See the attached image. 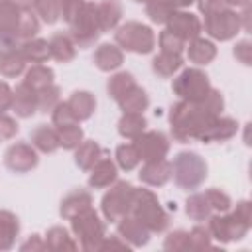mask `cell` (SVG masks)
<instances>
[{
  "label": "cell",
  "instance_id": "obj_1",
  "mask_svg": "<svg viewBox=\"0 0 252 252\" xmlns=\"http://www.w3.org/2000/svg\"><path fill=\"white\" fill-rule=\"evenodd\" d=\"M220 116V114H219ZM217 118V114L209 112L201 102L179 100L169 108V126L175 142L199 140L201 134L209 128V124Z\"/></svg>",
  "mask_w": 252,
  "mask_h": 252
},
{
  "label": "cell",
  "instance_id": "obj_2",
  "mask_svg": "<svg viewBox=\"0 0 252 252\" xmlns=\"http://www.w3.org/2000/svg\"><path fill=\"white\" fill-rule=\"evenodd\" d=\"M207 220H209L207 228L211 232V238H215L222 244L232 242V240H242L252 226V203L246 199L238 201L230 213L228 211L213 213Z\"/></svg>",
  "mask_w": 252,
  "mask_h": 252
},
{
  "label": "cell",
  "instance_id": "obj_3",
  "mask_svg": "<svg viewBox=\"0 0 252 252\" xmlns=\"http://www.w3.org/2000/svg\"><path fill=\"white\" fill-rule=\"evenodd\" d=\"M130 215L136 217L150 232H163L169 226V213L161 207L158 195L152 189L136 187Z\"/></svg>",
  "mask_w": 252,
  "mask_h": 252
},
{
  "label": "cell",
  "instance_id": "obj_4",
  "mask_svg": "<svg viewBox=\"0 0 252 252\" xmlns=\"http://www.w3.org/2000/svg\"><path fill=\"white\" fill-rule=\"evenodd\" d=\"M171 177L179 189L195 191L207 179V161L197 152H179L171 161Z\"/></svg>",
  "mask_w": 252,
  "mask_h": 252
},
{
  "label": "cell",
  "instance_id": "obj_5",
  "mask_svg": "<svg viewBox=\"0 0 252 252\" xmlns=\"http://www.w3.org/2000/svg\"><path fill=\"white\" fill-rule=\"evenodd\" d=\"M114 43L122 51L146 55L152 53L156 47V33L150 26L136 20H128L114 30Z\"/></svg>",
  "mask_w": 252,
  "mask_h": 252
},
{
  "label": "cell",
  "instance_id": "obj_6",
  "mask_svg": "<svg viewBox=\"0 0 252 252\" xmlns=\"http://www.w3.org/2000/svg\"><path fill=\"white\" fill-rule=\"evenodd\" d=\"M71 230L77 236L79 246L87 252H98L100 242L106 236V224L93 207L71 219Z\"/></svg>",
  "mask_w": 252,
  "mask_h": 252
},
{
  "label": "cell",
  "instance_id": "obj_7",
  "mask_svg": "<svg viewBox=\"0 0 252 252\" xmlns=\"http://www.w3.org/2000/svg\"><path fill=\"white\" fill-rule=\"evenodd\" d=\"M69 35L73 37L77 47H91L96 43V39L100 37L102 30L98 24V16H96V4L85 0L83 6L77 10V14L73 16V20L69 22Z\"/></svg>",
  "mask_w": 252,
  "mask_h": 252
},
{
  "label": "cell",
  "instance_id": "obj_8",
  "mask_svg": "<svg viewBox=\"0 0 252 252\" xmlns=\"http://www.w3.org/2000/svg\"><path fill=\"white\" fill-rule=\"evenodd\" d=\"M134 191H136V187L130 181L116 179L110 185V189L102 195V201H100V211H102L104 219L110 222H116L122 217L130 215L132 203H134Z\"/></svg>",
  "mask_w": 252,
  "mask_h": 252
},
{
  "label": "cell",
  "instance_id": "obj_9",
  "mask_svg": "<svg viewBox=\"0 0 252 252\" xmlns=\"http://www.w3.org/2000/svg\"><path fill=\"white\" fill-rule=\"evenodd\" d=\"M173 94L179 96V100L187 102H201L207 93L211 91V81L205 71L199 67H187L173 79Z\"/></svg>",
  "mask_w": 252,
  "mask_h": 252
},
{
  "label": "cell",
  "instance_id": "obj_10",
  "mask_svg": "<svg viewBox=\"0 0 252 252\" xmlns=\"http://www.w3.org/2000/svg\"><path fill=\"white\" fill-rule=\"evenodd\" d=\"M205 33L217 41H230L232 37H236V33L242 30L240 24V14L234 8H220L209 16H205Z\"/></svg>",
  "mask_w": 252,
  "mask_h": 252
},
{
  "label": "cell",
  "instance_id": "obj_11",
  "mask_svg": "<svg viewBox=\"0 0 252 252\" xmlns=\"http://www.w3.org/2000/svg\"><path fill=\"white\" fill-rule=\"evenodd\" d=\"M134 146L138 150L140 161H156L163 159L169 152V138L159 130H144L136 140Z\"/></svg>",
  "mask_w": 252,
  "mask_h": 252
},
{
  "label": "cell",
  "instance_id": "obj_12",
  "mask_svg": "<svg viewBox=\"0 0 252 252\" xmlns=\"http://www.w3.org/2000/svg\"><path fill=\"white\" fill-rule=\"evenodd\" d=\"M4 163L14 173H28L37 167V150L28 142H16L4 152Z\"/></svg>",
  "mask_w": 252,
  "mask_h": 252
},
{
  "label": "cell",
  "instance_id": "obj_13",
  "mask_svg": "<svg viewBox=\"0 0 252 252\" xmlns=\"http://www.w3.org/2000/svg\"><path fill=\"white\" fill-rule=\"evenodd\" d=\"M165 30H169L171 33H175L177 37H181L187 43V41L201 35L203 24H201L197 14L187 12V10H175L169 16V20L165 22Z\"/></svg>",
  "mask_w": 252,
  "mask_h": 252
},
{
  "label": "cell",
  "instance_id": "obj_14",
  "mask_svg": "<svg viewBox=\"0 0 252 252\" xmlns=\"http://www.w3.org/2000/svg\"><path fill=\"white\" fill-rule=\"evenodd\" d=\"M116 230H118V236H122L132 248H140V246H146L148 240H150V230L132 215H126L122 217L120 220H116Z\"/></svg>",
  "mask_w": 252,
  "mask_h": 252
},
{
  "label": "cell",
  "instance_id": "obj_15",
  "mask_svg": "<svg viewBox=\"0 0 252 252\" xmlns=\"http://www.w3.org/2000/svg\"><path fill=\"white\" fill-rule=\"evenodd\" d=\"M12 110L20 118H32L37 112V91H33L24 81L16 85L14 98H12Z\"/></svg>",
  "mask_w": 252,
  "mask_h": 252
},
{
  "label": "cell",
  "instance_id": "obj_16",
  "mask_svg": "<svg viewBox=\"0 0 252 252\" xmlns=\"http://www.w3.org/2000/svg\"><path fill=\"white\" fill-rule=\"evenodd\" d=\"M89 171V185L93 189H106L118 179V165L106 156H102Z\"/></svg>",
  "mask_w": 252,
  "mask_h": 252
},
{
  "label": "cell",
  "instance_id": "obj_17",
  "mask_svg": "<svg viewBox=\"0 0 252 252\" xmlns=\"http://www.w3.org/2000/svg\"><path fill=\"white\" fill-rule=\"evenodd\" d=\"M138 177L150 187H161L171 179V161H167L165 158L156 161H144Z\"/></svg>",
  "mask_w": 252,
  "mask_h": 252
},
{
  "label": "cell",
  "instance_id": "obj_18",
  "mask_svg": "<svg viewBox=\"0 0 252 252\" xmlns=\"http://www.w3.org/2000/svg\"><path fill=\"white\" fill-rule=\"evenodd\" d=\"M238 132V122L230 116H217L209 128L201 134V142L203 144H209V142H226L230 138H234Z\"/></svg>",
  "mask_w": 252,
  "mask_h": 252
},
{
  "label": "cell",
  "instance_id": "obj_19",
  "mask_svg": "<svg viewBox=\"0 0 252 252\" xmlns=\"http://www.w3.org/2000/svg\"><path fill=\"white\" fill-rule=\"evenodd\" d=\"M93 207V195L87 189H73L71 193H67L61 199L59 205V215L65 220H71L73 217H77L79 213H83L85 209Z\"/></svg>",
  "mask_w": 252,
  "mask_h": 252
},
{
  "label": "cell",
  "instance_id": "obj_20",
  "mask_svg": "<svg viewBox=\"0 0 252 252\" xmlns=\"http://www.w3.org/2000/svg\"><path fill=\"white\" fill-rule=\"evenodd\" d=\"M93 61H94V65L100 71L110 73V71H116V69L122 67V63H124V51L116 43H100L94 49Z\"/></svg>",
  "mask_w": 252,
  "mask_h": 252
},
{
  "label": "cell",
  "instance_id": "obj_21",
  "mask_svg": "<svg viewBox=\"0 0 252 252\" xmlns=\"http://www.w3.org/2000/svg\"><path fill=\"white\" fill-rule=\"evenodd\" d=\"M185 49H187V59L195 65H209L215 57H217V45L207 39V37H195L191 41L185 43Z\"/></svg>",
  "mask_w": 252,
  "mask_h": 252
},
{
  "label": "cell",
  "instance_id": "obj_22",
  "mask_svg": "<svg viewBox=\"0 0 252 252\" xmlns=\"http://www.w3.org/2000/svg\"><path fill=\"white\" fill-rule=\"evenodd\" d=\"M47 43H49V53H51V57H53L55 61H59V63H69V61H73L75 55H77V45H75V41H73V37H71L69 33L57 32V33H53V35L47 39Z\"/></svg>",
  "mask_w": 252,
  "mask_h": 252
},
{
  "label": "cell",
  "instance_id": "obj_23",
  "mask_svg": "<svg viewBox=\"0 0 252 252\" xmlns=\"http://www.w3.org/2000/svg\"><path fill=\"white\" fill-rule=\"evenodd\" d=\"M102 156H106V150L94 140H83L75 148V163L83 171H89Z\"/></svg>",
  "mask_w": 252,
  "mask_h": 252
},
{
  "label": "cell",
  "instance_id": "obj_24",
  "mask_svg": "<svg viewBox=\"0 0 252 252\" xmlns=\"http://www.w3.org/2000/svg\"><path fill=\"white\" fill-rule=\"evenodd\" d=\"M96 16H98V24H100L102 33L112 32L120 26V20L124 16L122 4L118 0H102L96 4Z\"/></svg>",
  "mask_w": 252,
  "mask_h": 252
},
{
  "label": "cell",
  "instance_id": "obj_25",
  "mask_svg": "<svg viewBox=\"0 0 252 252\" xmlns=\"http://www.w3.org/2000/svg\"><path fill=\"white\" fill-rule=\"evenodd\" d=\"M67 104H69V108L73 110V114H75V118L79 122L89 120L96 110V98L89 91H75L67 98Z\"/></svg>",
  "mask_w": 252,
  "mask_h": 252
},
{
  "label": "cell",
  "instance_id": "obj_26",
  "mask_svg": "<svg viewBox=\"0 0 252 252\" xmlns=\"http://www.w3.org/2000/svg\"><path fill=\"white\" fill-rule=\"evenodd\" d=\"M30 142L41 154H53L59 148L57 130L55 126H47V124H39L37 128H33L30 134Z\"/></svg>",
  "mask_w": 252,
  "mask_h": 252
},
{
  "label": "cell",
  "instance_id": "obj_27",
  "mask_svg": "<svg viewBox=\"0 0 252 252\" xmlns=\"http://www.w3.org/2000/svg\"><path fill=\"white\" fill-rule=\"evenodd\" d=\"M20 234V219L6 209H0V250H10Z\"/></svg>",
  "mask_w": 252,
  "mask_h": 252
},
{
  "label": "cell",
  "instance_id": "obj_28",
  "mask_svg": "<svg viewBox=\"0 0 252 252\" xmlns=\"http://www.w3.org/2000/svg\"><path fill=\"white\" fill-rule=\"evenodd\" d=\"M183 67V57L181 53H167V51H161L159 55H156L152 59V71L161 77V79H169L173 77L179 69Z\"/></svg>",
  "mask_w": 252,
  "mask_h": 252
},
{
  "label": "cell",
  "instance_id": "obj_29",
  "mask_svg": "<svg viewBox=\"0 0 252 252\" xmlns=\"http://www.w3.org/2000/svg\"><path fill=\"white\" fill-rule=\"evenodd\" d=\"M20 53L24 55V59L28 63H45L47 59H51L49 43H47V39H41V37H32V39L22 41Z\"/></svg>",
  "mask_w": 252,
  "mask_h": 252
},
{
  "label": "cell",
  "instance_id": "obj_30",
  "mask_svg": "<svg viewBox=\"0 0 252 252\" xmlns=\"http://www.w3.org/2000/svg\"><path fill=\"white\" fill-rule=\"evenodd\" d=\"M148 126V120L144 114L138 112H122L118 120V134L126 140H136Z\"/></svg>",
  "mask_w": 252,
  "mask_h": 252
},
{
  "label": "cell",
  "instance_id": "obj_31",
  "mask_svg": "<svg viewBox=\"0 0 252 252\" xmlns=\"http://www.w3.org/2000/svg\"><path fill=\"white\" fill-rule=\"evenodd\" d=\"M45 244L51 252H63V250H77V242L69 234L65 226H51L45 232Z\"/></svg>",
  "mask_w": 252,
  "mask_h": 252
},
{
  "label": "cell",
  "instance_id": "obj_32",
  "mask_svg": "<svg viewBox=\"0 0 252 252\" xmlns=\"http://www.w3.org/2000/svg\"><path fill=\"white\" fill-rule=\"evenodd\" d=\"M55 79V73L51 67L43 65V63H33L30 69H26L24 73V83L30 85L33 91H41L47 85H51Z\"/></svg>",
  "mask_w": 252,
  "mask_h": 252
},
{
  "label": "cell",
  "instance_id": "obj_33",
  "mask_svg": "<svg viewBox=\"0 0 252 252\" xmlns=\"http://www.w3.org/2000/svg\"><path fill=\"white\" fill-rule=\"evenodd\" d=\"M22 6L16 0H0V33H14L20 22Z\"/></svg>",
  "mask_w": 252,
  "mask_h": 252
},
{
  "label": "cell",
  "instance_id": "obj_34",
  "mask_svg": "<svg viewBox=\"0 0 252 252\" xmlns=\"http://www.w3.org/2000/svg\"><path fill=\"white\" fill-rule=\"evenodd\" d=\"M136 85H138V83H136V79H134L132 73H128V71H118V73L110 75V79H108V83H106V91H108V96L118 102V100H120L128 91H132Z\"/></svg>",
  "mask_w": 252,
  "mask_h": 252
},
{
  "label": "cell",
  "instance_id": "obj_35",
  "mask_svg": "<svg viewBox=\"0 0 252 252\" xmlns=\"http://www.w3.org/2000/svg\"><path fill=\"white\" fill-rule=\"evenodd\" d=\"M118 106L122 112H138V114H144V110L150 106V96L148 93L136 85L132 91H128L120 100H118Z\"/></svg>",
  "mask_w": 252,
  "mask_h": 252
},
{
  "label": "cell",
  "instance_id": "obj_36",
  "mask_svg": "<svg viewBox=\"0 0 252 252\" xmlns=\"http://www.w3.org/2000/svg\"><path fill=\"white\" fill-rule=\"evenodd\" d=\"M39 18L35 16V12L30 8V6H22V14H20V22H18V28H16V37L20 41H26V39H32L39 33Z\"/></svg>",
  "mask_w": 252,
  "mask_h": 252
},
{
  "label": "cell",
  "instance_id": "obj_37",
  "mask_svg": "<svg viewBox=\"0 0 252 252\" xmlns=\"http://www.w3.org/2000/svg\"><path fill=\"white\" fill-rule=\"evenodd\" d=\"M185 213H187V217H189L191 220L201 222V220H207L215 211L211 209V205H209L205 193H193V195L187 197V201H185Z\"/></svg>",
  "mask_w": 252,
  "mask_h": 252
},
{
  "label": "cell",
  "instance_id": "obj_38",
  "mask_svg": "<svg viewBox=\"0 0 252 252\" xmlns=\"http://www.w3.org/2000/svg\"><path fill=\"white\" fill-rule=\"evenodd\" d=\"M55 130H57V138H59V148H63V150H75L85 140V132L79 126V122L65 124Z\"/></svg>",
  "mask_w": 252,
  "mask_h": 252
},
{
  "label": "cell",
  "instance_id": "obj_39",
  "mask_svg": "<svg viewBox=\"0 0 252 252\" xmlns=\"http://www.w3.org/2000/svg\"><path fill=\"white\" fill-rule=\"evenodd\" d=\"M26 63L28 61L24 59V55L18 49V51H14V53H10V55L0 59V75L4 79H16L22 73H26Z\"/></svg>",
  "mask_w": 252,
  "mask_h": 252
},
{
  "label": "cell",
  "instance_id": "obj_40",
  "mask_svg": "<svg viewBox=\"0 0 252 252\" xmlns=\"http://www.w3.org/2000/svg\"><path fill=\"white\" fill-rule=\"evenodd\" d=\"M114 159H116V165L120 169H124V171H132L140 163V156H138V150H136L134 144H120V146H116Z\"/></svg>",
  "mask_w": 252,
  "mask_h": 252
},
{
  "label": "cell",
  "instance_id": "obj_41",
  "mask_svg": "<svg viewBox=\"0 0 252 252\" xmlns=\"http://www.w3.org/2000/svg\"><path fill=\"white\" fill-rule=\"evenodd\" d=\"M173 12H175V6L169 0H148L146 2V16L154 24H165Z\"/></svg>",
  "mask_w": 252,
  "mask_h": 252
},
{
  "label": "cell",
  "instance_id": "obj_42",
  "mask_svg": "<svg viewBox=\"0 0 252 252\" xmlns=\"http://www.w3.org/2000/svg\"><path fill=\"white\" fill-rule=\"evenodd\" d=\"M32 10L43 24H55L61 18L59 2L57 0H33Z\"/></svg>",
  "mask_w": 252,
  "mask_h": 252
},
{
  "label": "cell",
  "instance_id": "obj_43",
  "mask_svg": "<svg viewBox=\"0 0 252 252\" xmlns=\"http://www.w3.org/2000/svg\"><path fill=\"white\" fill-rule=\"evenodd\" d=\"M59 94H61V91H59V87L55 83H51L45 89L37 91V110L39 112H51L55 108V104L61 100Z\"/></svg>",
  "mask_w": 252,
  "mask_h": 252
},
{
  "label": "cell",
  "instance_id": "obj_44",
  "mask_svg": "<svg viewBox=\"0 0 252 252\" xmlns=\"http://www.w3.org/2000/svg\"><path fill=\"white\" fill-rule=\"evenodd\" d=\"M205 197H207V201H209V205H211V209H213L215 213H226V211H230V207H232L230 195L224 193V191L219 189V187L207 189V191H205Z\"/></svg>",
  "mask_w": 252,
  "mask_h": 252
},
{
  "label": "cell",
  "instance_id": "obj_45",
  "mask_svg": "<svg viewBox=\"0 0 252 252\" xmlns=\"http://www.w3.org/2000/svg\"><path fill=\"white\" fill-rule=\"evenodd\" d=\"M213 246V238L207 226L203 224H195L189 230V250H205Z\"/></svg>",
  "mask_w": 252,
  "mask_h": 252
},
{
  "label": "cell",
  "instance_id": "obj_46",
  "mask_svg": "<svg viewBox=\"0 0 252 252\" xmlns=\"http://www.w3.org/2000/svg\"><path fill=\"white\" fill-rule=\"evenodd\" d=\"M158 43H159V49L167 51V53H183V49H185V41L181 37H177L175 33H171L169 30L159 32Z\"/></svg>",
  "mask_w": 252,
  "mask_h": 252
},
{
  "label": "cell",
  "instance_id": "obj_47",
  "mask_svg": "<svg viewBox=\"0 0 252 252\" xmlns=\"http://www.w3.org/2000/svg\"><path fill=\"white\" fill-rule=\"evenodd\" d=\"M73 122H79L77 118H75V114H73V110L69 108V104H67V100H59L57 104H55V108L51 110V124L55 126V128H59V126H65V124H73Z\"/></svg>",
  "mask_w": 252,
  "mask_h": 252
},
{
  "label": "cell",
  "instance_id": "obj_48",
  "mask_svg": "<svg viewBox=\"0 0 252 252\" xmlns=\"http://www.w3.org/2000/svg\"><path fill=\"white\" fill-rule=\"evenodd\" d=\"M163 248L177 252V250H189V232L185 230H173L165 236L163 240Z\"/></svg>",
  "mask_w": 252,
  "mask_h": 252
},
{
  "label": "cell",
  "instance_id": "obj_49",
  "mask_svg": "<svg viewBox=\"0 0 252 252\" xmlns=\"http://www.w3.org/2000/svg\"><path fill=\"white\" fill-rule=\"evenodd\" d=\"M201 104H203L209 112H213V114H217V116L224 110V98H222L220 91H217V89H213V87H211V91L207 93V96L201 100Z\"/></svg>",
  "mask_w": 252,
  "mask_h": 252
},
{
  "label": "cell",
  "instance_id": "obj_50",
  "mask_svg": "<svg viewBox=\"0 0 252 252\" xmlns=\"http://www.w3.org/2000/svg\"><path fill=\"white\" fill-rule=\"evenodd\" d=\"M20 126L16 122V118L8 116L6 112H0V142H8L18 134Z\"/></svg>",
  "mask_w": 252,
  "mask_h": 252
},
{
  "label": "cell",
  "instance_id": "obj_51",
  "mask_svg": "<svg viewBox=\"0 0 252 252\" xmlns=\"http://www.w3.org/2000/svg\"><path fill=\"white\" fill-rule=\"evenodd\" d=\"M20 39L14 33H0V59L20 49Z\"/></svg>",
  "mask_w": 252,
  "mask_h": 252
},
{
  "label": "cell",
  "instance_id": "obj_52",
  "mask_svg": "<svg viewBox=\"0 0 252 252\" xmlns=\"http://www.w3.org/2000/svg\"><path fill=\"white\" fill-rule=\"evenodd\" d=\"M232 53H234V57H236L242 65H250V61H252V43H250L248 39H240V41L234 45Z\"/></svg>",
  "mask_w": 252,
  "mask_h": 252
},
{
  "label": "cell",
  "instance_id": "obj_53",
  "mask_svg": "<svg viewBox=\"0 0 252 252\" xmlns=\"http://www.w3.org/2000/svg\"><path fill=\"white\" fill-rule=\"evenodd\" d=\"M59 2V12H61V18L69 24L73 20V16L77 14V10L83 6L85 0H57Z\"/></svg>",
  "mask_w": 252,
  "mask_h": 252
},
{
  "label": "cell",
  "instance_id": "obj_54",
  "mask_svg": "<svg viewBox=\"0 0 252 252\" xmlns=\"http://www.w3.org/2000/svg\"><path fill=\"white\" fill-rule=\"evenodd\" d=\"M132 246L122 238V236H104V240L100 242V248H98V252L100 250H130Z\"/></svg>",
  "mask_w": 252,
  "mask_h": 252
},
{
  "label": "cell",
  "instance_id": "obj_55",
  "mask_svg": "<svg viewBox=\"0 0 252 252\" xmlns=\"http://www.w3.org/2000/svg\"><path fill=\"white\" fill-rule=\"evenodd\" d=\"M12 98H14V89L6 81H0V112L12 108Z\"/></svg>",
  "mask_w": 252,
  "mask_h": 252
},
{
  "label": "cell",
  "instance_id": "obj_56",
  "mask_svg": "<svg viewBox=\"0 0 252 252\" xmlns=\"http://www.w3.org/2000/svg\"><path fill=\"white\" fill-rule=\"evenodd\" d=\"M20 250H24V252H28V250H32V252H35V250H47V244H45V238H41L39 234H33L24 244H20Z\"/></svg>",
  "mask_w": 252,
  "mask_h": 252
},
{
  "label": "cell",
  "instance_id": "obj_57",
  "mask_svg": "<svg viewBox=\"0 0 252 252\" xmlns=\"http://www.w3.org/2000/svg\"><path fill=\"white\" fill-rule=\"evenodd\" d=\"M197 6H199V12L203 16H209V14L224 8L226 4H224V0H197Z\"/></svg>",
  "mask_w": 252,
  "mask_h": 252
},
{
  "label": "cell",
  "instance_id": "obj_58",
  "mask_svg": "<svg viewBox=\"0 0 252 252\" xmlns=\"http://www.w3.org/2000/svg\"><path fill=\"white\" fill-rule=\"evenodd\" d=\"M224 4H226L228 8H236V10L240 8V10H242V8L250 6V0H224Z\"/></svg>",
  "mask_w": 252,
  "mask_h": 252
},
{
  "label": "cell",
  "instance_id": "obj_59",
  "mask_svg": "<svg viewBox=\"0 0 252 252\" xmlns=\"http://www.w3.org/2000/svg\"><path fill=\"white\" fill-rule=\"evenodd\" d=\"M173 6H175V10H185V8H189L191 4H195L197 0H169Z\"/></svg>",
  "mask_w": 252,
  "mask_h": 252
},
{
  "label": "cell",
  "instance_id": "obj_60",
  "mask_svg": "<svg viewBox=\"0 0 252 252\" xmlns=\"http://www.w3.org/2000/svg\"><path fill=\"white\" fill-rule=\"evenodd\" d=\"M20 6H30L32 8V4H33V0H16Z\"/></svg>",
  "mask_w": 252,
  "mask_h": 252
},
{
  "label": "cell",
  "instance_id": "obj_61",
  "mask_svg": "<svg viewBox=\"0 0 252 252\" xmlns=\"http://www.w3.org/2000/svg\"><path fill=\"white\" fill-rule=\"evenodd\" d=\"M134 2H138V4H146L148 0H134Z\"/></svg>",
  "mask_w": 252,
  "mask_h": 252
}]
</instances>
